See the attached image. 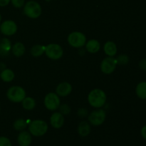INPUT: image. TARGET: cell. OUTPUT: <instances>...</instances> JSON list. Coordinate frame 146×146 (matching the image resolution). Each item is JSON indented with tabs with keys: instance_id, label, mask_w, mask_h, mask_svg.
Listing matches in <instances>:
<instances>
[{
	"instance_id": "cell-25",
	"label": "cell",
	"mask_w": 146,
	"mask_h": 146,
	"mask_svg": "<svg viewBox=\"0 0 146 146\" xmlns=\"http://www.w3.org/2000/svg\"><path fill=\"white\" fill-rule=\"evenodd\" d=\"M59 110L60 113H62L63 115H68L71 112V108H70L69 106L67 105V104H62V105H60L59 106Z\"/></svg>"
},
{
	"instance_id": "cell-8",
	"label": "cell",
	"mask_w": 146,
	"mask_h": 146,
	"mask_svg": "<svg viewBox=\"0 0 146 146\" xmlns=\"http://www.w3.org/2000/svg\"><path fill=\"white\" fill-rule=\"evenodd\" d=\"M44 106L49 111H56L61 105L60 98L56 93H48L44 98Z\"/></svg>"
},
{
	"instance_id": "cell-27",
	"label": "cell",
	"mask_w": 146,
	"mask_h": 146,
	"mask_svg": "<svg viewBox=\"0 0 146 146\" xmlns=\"http://www.w3.org/2000/svg\"><path fill=\"white\" fill-rule=\"evenodd\" d=\"M0 146H11V142L5 136L0 137Z\"/></svg>"
},
{
	"instance_id": "cell-32",
	"label": "cell",
	"mask_w": 146,
	"mask_h": 146,
	"mask_svg": "<svg viewBox=\"0 0 146 146\" xmlns=\"http://www.w3.org/2000/svg\"><path fill=\"white\" fill-rule=\"evenodd\" d=\"M1 14H0V22H1Z\"/></svg>"
},
{
	"instance_id": "cell-29",
	"label": "cell",
	"mask_w": 146,
	"mask_h": 146,
	"mask_svg": "<svg viewBox=\"0 0 146 146\" xmlns=\"http://www.w3.org/2000/svg\"><path fill=\"white\" fill-rule=\"evenodd\" d=\"M138 65H139V67L141 69L146 71V58H143V59L141 60Z\"/></svg>"
},
{
	"instance_id": "cell-30",
	"label": "cell",
	"mask_w": 146,
	"mask_h": 146,
	"mask_svg": "<svg viewBox=\"0 0 146 146\" xmlns=\"http://www.w3.org/2000/svg\"><path fill=\"white\" fill-rule=\"evenodd\" d=\"M11 2V0H0V7H6Z\"/></svg>"
},
{
	"instance_id": "cell-13",
	"label": "cell",
	"mask_w": 146,
	"mask_h": 146,
	"mask_svg": "<svg viewBox=\"0 0 146 146\" xmlns=\"http://www.w3.org/2000/svg\"><path fill=\"white\" fill-rule=\"evenodd\" d=\"M17 142L19 146H29L32 142L31 134L28 131H21L17 138Z\"/></svg>"
},
{
	"instance_id": "cell-17",
	"label": "cell",
	"mask_w": 146,
	"mask_h": 146,
	"mask_svg": "<svg viewBox=\"0 0 146 146\" xmlns=\"http://www.w3.org/2000/svg\"><path fill=\"white\" fill-rule=\"evenodd\" d=\"M78 133L81 136L86 137L91 133V125L87 121H81L78 126Z\"/></svg>"
},
{
	"instance_id": "cell-4",
	"label": "cell",
	"mask_w": 146,
	"mask_h": 146,
	"mask_svg": "<svg viewBox=\"0 0 146 146\" xmlns=\"http://www.w3.org/2000/svg\"><path fill=\"white\" fill-rule=\"evenodd\" d=\"M26 91L22 87L14 86L10 87L7 92V98L13 103H21L25 98Z\"/></svg>"
},
{
	"instance_id": "cell-18",
	"label": "cell",
	"mask_w": 146,
	"mask_h": 146,
	"mask_svg": "<svg viewBox=\"0 0 146 146\" xmlns=\"http://www.w3.org/2000/svg\"><path fill=\"white\" fill-rule=\"evenodd\" d=\"M26 51V48L24 44L21 42H17L11 46V51L12 54L17 57H21L24 54Z\"/></svg>"
},
{
	"instance_id": "cell-6",
	"label": "cell",
	"mask_w": 146,
	"mask_h": 146,
	"mask_svg": "<svg viewBox=\"0 0 146 146\" xmlns=\"http://www.w3.org/2000/svg\"><path fill=\"white\" fill-rule=\"evenodd\" d=\"M45 54L50 59L58 60L62 57L64 51L59 44H49L46 46Z\"/></svg>"
},
{
	"instance_id": "cell-26",
	"label": "cell",
	"mask_w": 146,
	"mask_h": 146,
	"mask_svg": "<svg viewBox=\"0 0 146 146\" xmlns=\"http://www.w3.org/2000/svg\"><path fill=\"white\" fill-rule=\"evenodd\" d=\"M11 3L15 8L19 9L24 7L25 4V0H11Z\"/></svg>"
},
{
	"instance_id": "cell-15",
	"label": "cell",
	"mask_w": 146,
	"mask_h": 146,
	"mask_svg": "<svg viewBox=\"0 0 146 146\" xmlns=\"http://www.w3.org/2000/svg\"><path fill=\"white\" fill-rule=\"evenodd\" d=\"M86 48L87 51L91 54H95L97 53L101 48V44L99 41L96 39H91L86 43Z\"/></svg>"
},
{
	"instance_id": "cell-21",
	"label": "cell",
	"mask_w": 146,
	"mask_h": 146,
	"mask_svg": "<svg viewBox=\"0 0 146 146\" xmlns=\"http://www.w3.org/2000/svg\"><path fill=\"white\" fill-rule=\"evenodd\" d=\"M46 46L41 44H36L31 48V54L34 57H39L45 53Z\"/></svg>"
},
{
	"instance_id": "cell-2",
	"label": "cell",
	"mask_w": 146,
	"mask_h": 146,
	"mask_svg": "<svg viewBox=\"0 0 146 146\" xmlns=\"http://www.w3.org/2000/svg\"><path fill=\"white\" fill-rule=\"evenodd\" d=\"M48 124L42 120H34L31 121L29 125V131L31 134L36 137H40L46 133L48 131Z\"/></svg>"
},
{
	"instance_id": "cell-22",
	"label": "cell",
	"mask_w": 146,
	"mask_h": 146,
	"mask_svg": "<svg viewBox=\"0 0 146 146\" xmlns=\"http://www.w3.org/2000/svg\"><path fill=\"white\" fill-rule=\"evenodd\" d=\"M22 106L23 108L27 111H31L36 107V101L31 97H25L22 101Z\"/></svg>"
},
{
	"instance_id": "cell-19",
	"label": "cell",
	"mask_w": 146,
	"mask_h": 146,
	"mask_svg": "<svg viewBox=\"0 0 146 146\" xmlns=\"http://www.w3.org/2000/svg\"><path fill=\"white\" fill-rule=\"evenodd\" d=\"M14 77H15V74L14 71L9 68L4 69L0 73V78L4 82H11L14 79Z\"/></svg>"
},
{
	"instance_id": "cell-28",
	"label": "cell",
	"mask_w": 146,
	"mask_h": 146,
	"mask_svg": "<svg viewBox=\"0 0 146 146\" xmlns=\"http://www.w3.org/2000/svg\"><path fill=\"white\" fill-rule=\"evenodd\" d=\"M87 114H88V111L86 109H84V108H81L78 111V115L80 117H85L86 116Z\"/></svg>"
},
{
	"instance_id": "cell-5",
	"label": "cell",
	"mask_w": 146,
	"mask_h": 146,
	"mask_svg": "<svg viewBox=\"0 0 146 146\" xmlns=\"http://www.w3.org/2000/svg\"><path fill=\"white\" fill-rule=\"evenodd\" d=\"M68 44L74 48H81L86 43L85 34L80 31H74L68 36Z\"/></svg>"
},
{
	"instance_id": "cell-9",
	"label": "cell",
	"mask_w": 146,
	"mask_h": 146,
	"mask_svg": "<svg viewBox=\"0 0 146 146\" xmlns=\"http://www.w3.org/2000/svg\"><path fill=\"white\" fill-rule=\"evenodd\" d=\"M117 64L116 58L114 57L107 56L104 58L101 64V70L104 74H111L115 71Z\"/></svg>"
},
{
	"instance_id": "cell-14",
	"label": "cell",
	"mask_w": 146,
	"mask_h": 146,
	"mask_svg": "<svg viewBox=\"0 0 146 146\" xmlns=\"http://www.w3.org/2000/svg\"><path fill=\"white\" fill-rule=\"evenodd\" d=\"M104 50L105 54L108 56L114 57L117 54V46L115 43L113 41H107L104 44Z\"/></svg>"
},
{
	"instance_id": "cell-16",
	"label": "cell",
	"mask_w": 146,
	"mask_h": 146,
	"mask_svg": "<svg viewBox=\"0 0 146 146\" xmlns=\"http://www.w3.org/2000/svg\"><path fill=\"white\" fill-rule=\"evenodd\" d=\"M11 43L7 38H3L0 39V54L4 56L9 54L11 50Z\"/></svg>"
},
{
	"instance_id": "cell-33",
	"label": "cell",
	"mask_w": 146,
	"mask_h": 146,
	"mask_svg": "<svg viewBox=\"0 0 146 146\" xmlns=\"http://www.w3.org/2000/svg\"><path fill=\"white\" fill-rule=\"evenodd\" d=\"M46 1H51V0H46Z\"/></svg>"
},
{
	"instance_id": "cell-10",
	"label": "cell",
	"mask_w": 146,
	"mask_h": 146,
	"mask_svg": "<svg viewBox=\"0 0 146 146\" xmlns=\"http://www.w3.org/2000/svg\"><path fill=\"white\" fill-rule=\"evenodd\" d=\"M0 31L5 36H12L17 31V25L13 20H6L0 25Z\"/></svg>"
},
{
	"instance_id": "cell-23",
	"label": "cell",
	"mask_w": 146,
	"mask_h": 146,
	"mask_svg": "<svg viewBox=\"0 0 146 146\" xmlns=\"http://www.w3.org/2000/svg\"><path fill=\"white\" fill-rule=\"evenodd\" d=\"M13 127L16 131H22L27 127V122L23 118H19L14 122Z\"/></svg>"
},
{
	"instance_id": "cell-31",
	"label": "cell",
	"mask_w": 146,
	"mask_h": 146,
	"mask_svg": "<svg viewBox=\"0 0 146 146\" xmlns=\"http://www.w3.org/2000/svg\"><path fill=\"white\" fill-rule=\"evenodd\" d=\"M141 135H142L143 138L146 141V125H144L142 128H141Z\"/></svg>"
},
{
	"instance_id": "cell-12",
	"label": "cell",
	"mask_w": 146,
	"mask_h": 146,
	"mask_svg": "<svg viewBox=\"0 0 146 146\" xmlns=\"http://www.w3.org/2000/svg\"><path fill=\"white\" fill-rule=\"evenodd\" d=\"M72 91V86L68 82L60 83L56 88V94L59 97H66Z\"/></svg>"
},
{
	"instance_id": "cell-20",
	"label": "cell",
	"mask_w": 146,
	"mask_h": 146,
	"mask_svg": "<svg viewBox=\"0 0 146 146\" xmlns=\"http://www.w3.org/2000/svg\"><path fill=\"white\" fill-rule=\"evenodd\" d=\"M136 95L140 99L146 100V81L140 82L135 88Z\"/></svg>"
},
{
	"instance_id": "cell-7",
	"label": "cell",
	"mask_w": 146,
	"mask_h": 146,
	"mask_svg": "<svg viewBox=\"0 0 146 146\" xmlns=\"http://www.w3.org/2000/svg\"><path fill=\"white\" fill-rule=\"evenodd\" d=\"M106 118V113L104 109L97 108L96 111H92L88 117V122L93 125L98 126L104 123Z\"/></svg>"
},
{
	"instance_id": "cell-11",
	"label": "cell",
	"mask_w": 146,
	"mask_h": 146,
	"mask_svg": "<svg viewBox=\"0 0 146 146\" xmlns=\"http://www.w3.org/2000/svg\"><path fill=\"white\" fill-rule=\"evenodd\" d=\"M50 124L56 129L61 128L64 124V117L60 112L53 113L50 117Z\"/></svg>"
},
{
	"instance_id": "cell-1",
	"label": "cell",
	"mask_w": 146,
	"mask_h": 146,
	"mask_svg": "<svg viewBox=\"0 0 146 146\" xmlns=\"http://www.w3.org/2000/svg\"><path fill=\"white\" fill-rule=\"evenodd\" d=\"M106 94L100 88L93 89L88 95V104L95 108H101L104 106L106 102Z\"/></svg>"
},
{
	"instance_id": "cell-3",
	"label": "cell",
	"mask_w": 146,
	"mask_h": 146,
	"mask_svg": "<svg viewBox=\"0 0 146 146\" xmlns=\"http://www.w3.org/2000/svg\"><path fill=\"white\" fill-rule=\"evenodd\" d=\"M42 9L37 1L30 0L24 5V13L30 19H37L41 16Z\"/></svg>"
},
{
	"instance_id": "cell-24",
	"label": "cell",
	"mask_w": 146,
	"mask_h": 146,
	"mask_svg": "<svg viewBox=\"0 0 146 146\" xmlns=\"http://www.w3.org/2000/svg\"><path fill=\"white\" fill-rule=\"evenodd\" d=\"M117 64L120 65H125L129 62V57L126 54H121L116 58Z\"/></svg>"
},
{
	"instance_id": "cell-34",
	"label": "cell",
	"mask_w": 146,
	"mask_h": 146,
	"mask_svg": "<svg viewBox=\"0 0 146 146\" xmlns=\"http://www.w3.org/2000/svg\"><path fill=\"white\" fill-rule=\"evenodd\" d=\"M0 111H1V110H0Z\"/></svg>"
}]
</instances>
